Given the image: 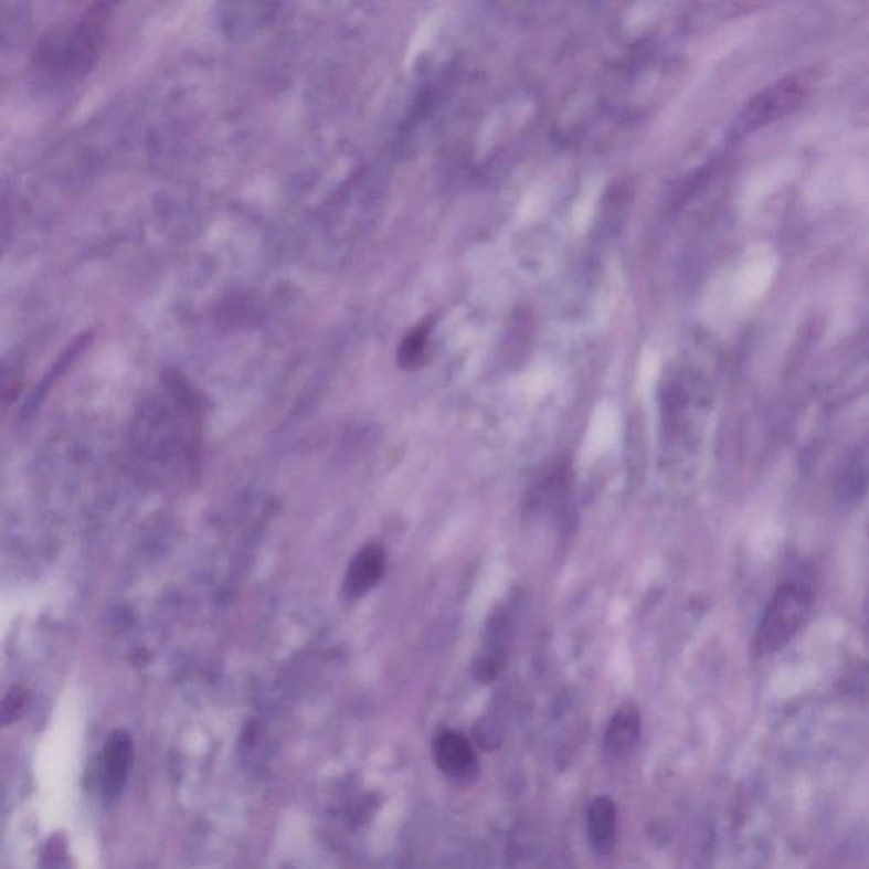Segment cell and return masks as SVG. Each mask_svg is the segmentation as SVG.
Wrapping results in <instances>:
<instances>
[{
	"label": "cell",
	"instance_id": "6da1fadb",
	"mask_svg": "<svg viewBox=\"0 0 869 869\" xmlns=\"http://www.w3.org/2000/svg\"><path fill=\"white\" fill-rule=\"evenodd\" d=\"M109 19V6H88L43 38L36 52L38 63L53 74L88 71L106 43Z\"/></svg>",
	"mask_w": 869,
	"mask_h": 869
},
{
	"label": "cell",
	"instance_id": "7a4b0ae2",
	"mask_svg": "<svg viewBox=\"0 0 869 869\" xmlns=\"http://www.w3.org/2000/svg\"><path fill=\"white\" fill-rule=\"evenodd\" d=\"M812 593L798 583H783L776 587L757 625L752 649L757 656L780 653L792 643L804 627L812 610Z\"/></svg>",
	"mask_w": 869,
	"mask_h": 869
},
{
	"label": "cell",
	"instance_id": "3957f363",
	"mask_svg": "<svg viewBox=\"0 0 869 869\" xmlns=\"http://www.w3.org/2000/svg\"><path fill=\"white\" fill-rule=\"evenodd\" d=\"M815 82V72L799 71L767 85L742 107L732 125V131L735 136L751 135L786 118L808 99Z\"/></svg>",
	"mask_w": 869,
	"mask_h": 869
},
{
	"label": "cell",
	"instance_id": "277c9868",
	"mask_svg": "<svg viewBox=\"0 0 869 869\" xmlns=\"http://www.w3.org/2000/svg\"><path fill=\"white\" fill-rule=\"evenodd\" d=\"M433 757L438 770L452 782L470 783L479 774V761L469 739L457 730H444L433 741Z\"/></svg>",
	"mask_w": 869,
	"mask_h": 869
},
{
	"label": "cell",
	"instance_id": "5b68a950",
	"mask_svg": "<svg viewBox=\"0 0 869 869\" xmlns=\"http://www.w3.org/2000/svg\"><path fill=\"white\" fill-rule=\"evenodd\" d=\"M385 554L379 543L363 545L347 568L343 594L349 600H359L378 586L384 576Z\"/></svg>",
	"mask_w": 869,
	"mask_h": 869
},
{
	"label": "cell",
	"instance_id": "8992f818",
	"mask_svg": "<svg viewBox=\"0 0 869 869\" xmlns=\"http://www.w3.org/2000/svg\"><path fill=\"white\" fill-rule=\"evenodd\" d=\"M486 649L474 663V676L481 682H491L507 660L511 643V622L507 613L498 612L489 621L485 634Z\"/></svg>",
	"mask_w": 869,
	"mask_h": 869
},
{
	"label": "cell",
	"instance_id": "52a82bcc",
	"mask_svg": "<svg viewBox=\"0 0 869 869\" xmlns=\"http://www.w3.org/2000/svg\"><path fill=\"white\" fill-rule=\"evenodd\" d=\"M640 730H643V717L637 704L628 703L622 704L608 727H606L605 739H603V752L608 760H624L634 751L637 745L638 738H640Z\"/></svg>",
	"mask_w": 869,
	"mask_h": 869
},
{
	"label": "cell",
	"instance_id": "ba28073f",
	"mask_svg": "<svg viewBox=\"0 0 869 869\" xmlns=\"http://www.w3.org/2000/svg\"><path fill=\"white\" fill-rule=\"evenodd\" d=\"M133 742L125 730H116L104 745L103 774L104 792L109 798H116L125 786L131 767Z\"/></svg>",
	"mask_w": 869,
	"mask_h": 869
},
{
	"label": "cell",
	"instance_id": "9c48e42d",
	"mask_svg": "<svg viewBox=\"0 0 869 869\" xmlns=\"http://www.w3.org/2000/svg\"><path fill=\"white\" fill-rule=\"evenodd\" d=\"M587 837L596 855L608 856L615 848L616 805L608 795L596 796L587 810Z\"/></svg>",
	"mask_w": 869,
	"mask_h": 869
},
{
	"label": "cell",
	"instance_id": "30bf717a",
	"mask_svg": "<svg viewBox=\"0 0 869 869\" xmlns=\"http://www.w3.org/2000/svg\"><path fill=\"white\" fill-rule=\"evenodd\" d=\"M426 341H428V330L426 328H416L411 331L403 343L400 346L398 352V362L403 369H416L423 362V357L426 352Z\"/></svg>",
	"mask_w": 869,
	"mask_h": 869
},
{
	"label": "cell",
	"instance_id": "8fae6325",
	"mask_svg": "<svg viewBox=\"0 0 869 869\" xmlns=\"http://www.w3.org/2000/svg\"><path fill=\"white\" fill-rule=\"evenodd\" d=\"M24 703H27V693L19 690V688L11 690V693L6 697L4 704H2V720H4L6 725L18 719L19 713L24 708Z\"/></svg>",
	"mask_w": 869,
	"mask_h": 869
},
{
	"label": "cell",
	"instance_id": "7c38bea8",
	"mask_svg": "<svg viewBox=\"0 0 869 869\" xmlns=\"http://www.w3.org/2000/svg\"><path fill=\"white\" fill-rule=\"evenodd\" d=\"M476 738L479 745L485 749H496L501 742V732L491 720L485 719L476 727Z\"/></svg>",
	"mask_w": 869,
	"mask_h": 869
}]
</instances>
